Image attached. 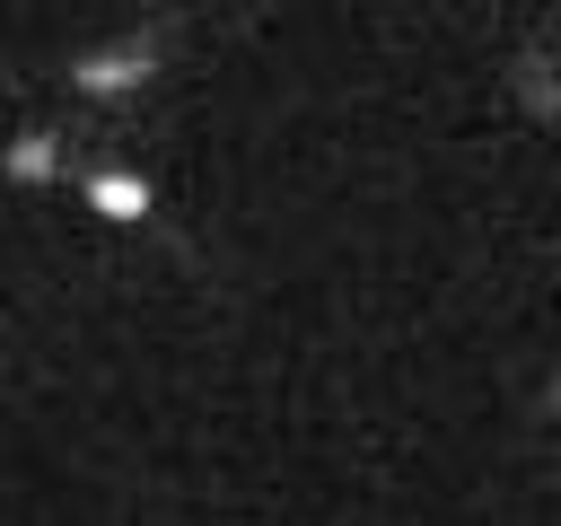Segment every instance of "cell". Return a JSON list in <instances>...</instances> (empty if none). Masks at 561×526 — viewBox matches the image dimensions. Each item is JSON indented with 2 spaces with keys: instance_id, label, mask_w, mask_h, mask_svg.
<instances>
[{
  "instance_id": "6da1fadb",
  "label": "cell",
  "mask_w": 561,
  "mask_h": 526,
  "mask_svg": "<svg viewBox=\"0 0 561 526\" xmlns=\"http://www.w3.org/2000/svg\"><path fill=\"white\" fill-rule=\"evenodd\" d=\"M149 70H158V44L131 35V44H114V53H88V61L70 70V88H79V96H131Z\"/></svg>"
},
{
  "instance_id": "7a4b0ae2",
  "label": "cell",
  "mask_w": 561,
  "mask_h": 526,
  "mask_svg": "<svg viewBox=\"0 0 561 526\" xmlns=\"http://www.w3.org/2000/svg\"><path fill=\"white\" fill-rule=\"evenodd\" d=\"M79 193H88V210H96L105 228H140V219L158 210V184L131 175V167H96V175H79Z\"/></svg>"
},
{
  "instance_id": "3957f363",
  "label": "cell",
  "mask_w": 561,
  "mask_h": 526,
  "mask_svg": "<svg viewBox=\"0 0 561 526\" xmlns=\"http://www.w3.org/2000/svg\"><path fill=\"white\" fill-rule=\"evenodd\" d=\"M0 175H9V184H53V175H61V132H18V140L0 149Z\"/></svg>"
}]
</instances>
